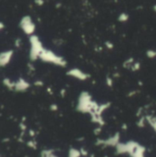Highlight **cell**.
<instances>
[{
  "label": "cell",
  "instance_id": "4",
  "mask_svg": "<svg viewBox=\"0 0 156 157\" xmlns=\"http://www.w3.org/2000/svg\"><path fill=\"white\" fill-rule=\"evenodd\" d=\"M13 49H6L0 52V68H5L12 61L14 57Z\"/></svg>",
  "mask_w": 156,
  "mask_h": 157
},
{
  "label": "cell",
  "instance_id": "6",
  "mask_svg": "<svg viewBox=\"0 0 156 157\" xmlns=\"http://www.w3.org/2000/svg\"><path fill=\"white\" fill-rule=\"evenodd\" d=\"M2 82H3V85H4L6 89H8V90H14V83H15V80H13L12 78H4Z\"/></svg>",
  "mask_w": 156,
  "mask_h": 157
},
{
  "label": "cell",
  "instance_id": "8",
  "mask_svg": "<svg viewBox=\"0 0 156 157\" xmlns=\"http://www.w3.org/2000/svg\"><path fill=\"white\" fill-rule=\"evenodd\" d=\"M4 28H5V25H4V23L0 22V31H1L2 29H4Z\"/></svg>",
  "mask_w": 156,
  "mask_h": 157
},
{
  "label": "cell",
  "instance_id": "1",
  "mask_svg": "<svg viewBox=\"0 0 156 157\" xmlns=\"http://www.w3.org/2000/svg\"><path fill=\"white\" fill-rule=\"evenodd\" d=\"M44 46L42 41L40 40L39 36L32 35L29 37V58L31 61H36L39 59L40 54L42 53L44 49Z\"/></svg>",
  "mask_w": 156,
  "mask_h": 157
},
{
  "label": "cell",
  "instance_id": "5",
  "mask_svg": "<svg viewBox=\"0 0 156 157\" xmlns=\"http://www.w3.org/2000/svg\"><path fill=\"white\" fill-rule=\"evenodd\" d=\"M29 88H30V83L29 82V80H27L24 78H18L15 80L13 91L23 93V92L28 91Z\"/></svg>",
  "mask_w": 156,
  "mask_h": 157
},
{
  "label": "cell",
  "instance_id": "3",
  "mask_svg": "<svg viewBox=\"0 0 156 157\" xmlns=\"http://www.w3.org/2000/svg\"><path fill=\"white\" fill-rule=\"evenodd\" d=\"M19 28L24 32V34H26L27 36H29V37L34 35L36 32V29H37L36 23L32 19V17L28 15L22 17V18L20 19Z\"/></svg>",
  "mask_w": 156,
  "mask_h": 157
},
{
  "label": "cell",
  "instance_id": "7",
  "mask_svg": "<svg viewBox=\"0 0 156 157\" xmlns=\"http://www.w3.org/2000/svg\"><path fill=\"white\" fill-rule=\"evenodd\" d=\"M35 3L38 5V6H42L44 4V0H35Z\"/></svg>",
  "mask_w": 156,
  "mask_h": 157
},
{
  "label": "cell",
  "instance_id": "2",
  "mask_svg": "<svg viewBox=\"0 0 156 157\" xmlns=\"http://www.w3.org/2000/svg\"><path fill=\"white\" fill-rule=\"evenodd\" d=\"M39 59L45 63H48V64H53L56 66H59V67H64L66 66V60L59 55L56 54L54 51L48 49V48H44L42 53L40 54Z\"/></svg>",
  "mask_w": 156,
  "mask_h": 157
}]
</instances>
